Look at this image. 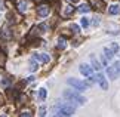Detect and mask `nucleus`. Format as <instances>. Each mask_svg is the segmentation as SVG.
Returning a JSON list of instances; mask_svg holds the SVG:
<instances>
[{"mask_svg":"<svg viewBox=\"0 0 120 117\" xmlns=\"http://www.w3.org/2000/svg\"><path fill=\"white\" fill-rule=\"evenodd\" d=\"M4 104V98H3V95H2V93H0V107H2Z\"/></svg>","mask_w":120,"mask_h":117,"instance_id":"cd10ccee","label":"nucleus"},{"mask_svg":"<svg viewBox=\"0 0 120 117\" xmlns=\"http://www.w3.org/2000/svg\"><path fill=\"white\" fill-rule=\"evenodd\" d=\"M34 2H36V3H40V2H41V0H34Z\"/></svg>","mask_w":120,"mask_h":117,"instance_id":"7c9ffc66","label":"nucleus"},{"mask_svg":"<svg viewBox=\"0 0 120 117\" xmlns=\"http://www.w3.org/2000/svg\"><path fill=\"white\" fill-rule=\"evenodd\" d=\"M108 13L110 15H119L120 13V6L119 4H111V6H108Z\"/></svg>","mask_w":120,"mask_h":117,"instance_id":"f8f14e48","label":"nucleus"},{"mask_svg":"<svg viewBox=\"0 0 120 117\" xmlns=\"http://www.w3.org/2000/svg\"><path fill=\"white\" fill-rule=\"evenodd\" d=\"M89 11H90V6H89V4H80V6H79V12L80 13H87Z\"/></svg>","mask_w":120,"mask_h":117,"instance_id":"f3484780","label":"nucleus"},{"mask_svg":"<svg viewBox=\"0 0 120 117\" xmlns=\"http://www.w3.org/2000/svg\"><path fill=\"white\" fill-rule=\"evenodd\" d=\"M70 2H77V0H70Z\"/></svg>","mask_w":120,"mask_h":117,"instance_id":"2f4dec72","label":"nucleus"},{"mask_svg":"<svg viewBox=\"0 0 120 117\" xmlns=\"http://www.w3.org/2000/svg\"><path fill=\"white\" fill-rule=\"evenodd\" d=\"M108 48L111 49V50H113L114 53H117V52H119V45H117V43H111V45L108 46Z\"/></svg>","mask_w":120,"mask_h":117,"instance_id":"aec40b11","label":"nucleus"},{"mask_svg":"<svg viewBox=\"0 0 120 117\" xmlns=\"http://www.w3.org/2000/svg\"><path fill=\"white\" fill-rule=\"evenodd\" d=\"M49 12H50V8H49V4H40V6H37V15L40 18H45V16H48L49 15Z\"/></svg>","mask_w":120,"mask_h":117,"instance_id":"39448f33","label":"nucleus"},{"mask_svg":"<svg viewBox=\"0 0 120 117\" xmlns=\"http://www.w3.org/2000/svg\"><path fill=\"white\" fill-rule=\"evenodd\" d=\"M19 117H33V113L28 110H25V111H22V113L19 114Z\"/></svg>","mask_w":120,"mask_h":117,"instance_id":"4be33fe9","label":"nucleus"},{"mask_svg":"<svg viewBox=\"0 0 120 117\" xmlns=\"http://www.w3.org/2000/svg\"><path fill=\"white\" fill-rule=\"evenodd\" d=\"M39 117H46V108H45V107H40V110H39Z\"/></svg>","mask_w":120,"mask_h":117,"instance_id":"b1692460","label":"nucleus"},{"mask_svg":"<svg viewBox=\"0 0 120 117\" xmlns=\"http://www.w3.org/2000/svg\"><path fill=\"white\" fill-rule=\"evenodd\" d=\"M107 74H108V77L111 79V80H116L117 76H119V71L114 67H107Z\"/></svg>","mask_w":120,"mask_h":117,"instance_id":"6e6552de","label":"nucleus"},{"mask_svg":"<svg viewBox=\"0 0 120 117\" xmlns=\"http://www.w3.org/2000/svg\"><path fill=\"white\" fill-rule=\"evenodd\" d=\"M62 95L65 96L68 101H73V102H76V104H79V105H83V104L86 102V98H85V96H82L79 92L73 91V89H65Z\"/></svg>","mask_w":120,"mask_h":117,"instance_id":"f257e3e1","label":"nucleus"},{"mask_svg":"<svg viewBox=\"0 0 120 117\" xmlns=\"http://www.w3.org/2000/svg\"><path fill=\"white\" fill-rule=\"evenodd\" d=\"M70 30H71V33H79L80 31V27L77 25V24H71L70 25Z\"/></svg>","mask_w":120,"mask_h":117,"instance_id":"6ab92c4d","label":"nucleus"},{"mask_svg":"<svg viewBox=\"0 0 120 117\" xmlns=\"http://www.w3.org/2000/svg\"><path fill=\"white\" fill-rule=\"evenodd\" d=\"M56 48H58V49H65V48H67V40L64 39V37H59V39H58Z\"/></svg>","mask_w":120,"mask_h":117,"instance_id":"4468645a","label":"nucleus"},{"mask_svg":"<svg viewBox=\"0 0 120 117\" xmlns=\"http://www.w3.org/2000/svg\"><path fill=\"white\" fill-rule=\"evenodd\" d=\"M18 11L21 13H24L27 11V2L25 0H21V2H18Z\"/></svg>","mask_w":120,"mask_h":117,"instance_id":"2eb2a0df","label":"nucleus"},{"mask_svg":"<svg viewBox=\"0 0 120 117\" xmlns=\"http://www.w3.org/2000/svg\"><path fill=\"white\" fill-rule=\"evenodd\" d=\"M73 13H74V8L71 6V4H64L62 9H61V16L62 18H68V16H71Z\"/></svg>","mask_w":120,"mask_h":117,"instance_id":"423d86ee","label":"nucleus"},{"mask_svg":"<svg viewBox=\"0 0 120 117\" xmlns=\"http://www.w3.org/2000/svg\"><path fill=\"white\" fill-rule=\"evenodd\" d=\"M34 59H37L40 61V62H49V57L46 53H34Z\"/></svg>","mask_w":120,"mask_h":117,"instance_id":"9b49d317","label":"nucleus"},{"mask_svg":"<svg viewBox=\"0 0 120 117\" xmlns=\"http://www.w3.org/2000/svg\"><path fill=\"white\" fill-rule=\"evenodd\" d=\"M4 62H6V55H4L3 52H0V67H3Z\"/></svg>","mask_w":120,"mask_h":117,"instance_id":"412c9836","label":"nucleus"},{"mask_svg":"<svg viewBox=\"0 0 120 117\" xmlns=\"http://www.w3.org/2000/svg\"><path fill=\"white\" fill-rule=\"evenodd\" d=\"M90 61H92V65H94V68L99 71V70H101V64L98 62V59H96V58L94 57V55H92V57H90Z\"/></svg>","mask_w":120,"mask_h":117,"instance_id":"dca6fc26","label":"nucleus"},{"mask_svg":"<svg viewBox=\"0 0 120 117\" xmlns=\"http://www.w3.org/2000/svg\"><path fill=\"white\" fill-rule=\"evenodd\" d=\"M2 39L3 40H11L12 39V30H9L8 27H4L2 30Z\"/></svg>","mask_w":120,"mask_h":117,"instance_id":"1a4fd4ad","label":"nucleus"},{"mask_svg":"<svg viewBox=\"0 0 120 117\" xmlns=\"http://www.w3.org/2000/svg\"><path fill=\"white\" fill-rule=\"evenodd\" d=\"M56 108L58 113H61L62 116H71L76 113V107L70 102H59V104H56Z\"/></svg>","mask_w":120,"mask_h":117,"instance_id":"7ed1b4c3","label":"nucleus"},{"mask_svg":"<svg viewBox=\"0 0 120 117\" xmlns=\"http://www.w3.org/2000/svg\"><path fill=\"white\" fill-rule=\"evenodd\" d=\"M80 73L83 74L85 77H92V73H94V70L89 64H80Z\"/></svg>","mask_w":120,"mask_h":117,"instance_id":"0eeeda50","label":"nucleus"},{"mask_svg":"<svg viewBox=\"0 0 120 117\" xmlns=\"http://www.w3.org/2000/svg\"><path fill=\"white\" fill-rule=\"evenodd\" d=\"M94 79H95V82L98 83V85L104 89V91H107L108 89V82L105 80V77H104V74H101V73H98L96 76H94Z\"/></svg>","mask_w":120,"mask_h":117,"instance_id":"20e7f679","label":"nucleus"},{"mask_svg":"<svg viewBox=\"0 0 120 117\" xmlns=\"http://www.w3.org/2000/svg\"><path fill=\"white\" fill-rule=\"evenodd\" d=\"M46 95H48V92H46V89H45V87L39 89V98H40L41 101H45V99H46Z\"/></svg>","mask_w":120,"mask_h":117,"instance_id":"a211bd4d","label":"nucleus"},{"mask_svg":"<svg viewBox=\"0 0 120 117\" xmlns=\"http://www.w3.org/2000/svg\"><path fill=\"white\" fill-rule=\"evenodd\" d=\"M92 24H94V25H98V24H99V18H94V21H92Z\"/></svg>","mask_w":120,"mask_h":117,"instance_id":"bb28decb","label":"nucleus"},{"mask_svg":"<svg viewBox=\"0 0 120 117\" xmlns=\"http://www.w3.org/2000/svg\"><path fill=\"white\" fill-rule=\"evenodd\" d=\"M80 24H82V27H85V28H86V27L89 25V19H87V18H82Z\"/></svg>","mask_w":120,"mask_h":117,"instance_id":"5701e85b","label":"nucleus"},{"mask_svg":"<svg viewBox=\"0 0 120 117\" xmlns=\"http://www.w3.org/2000/svg\"><path fill=\"white\" fill-rule=\"evenodd\" d=\"M90 6L94 9L101 11V9H104V2H102V0H90Z\"/></svg>","mask_w":120,"mask_h":117,"instance_id":"9d476101","label":"nucleus"},{"mask_svg":"<svg viewBox=\"0 0 120 117\" xmlns=\"http://www.w3.org/2000/svg\"><path fill=\"white\" fill-rule=\"evenodd\" d=\"M30 70H31V71H34V70H37V64H36L34 61H31V62H30Z\"/></svg>","mask_w":120,"mask_h":117,"instance_id":"393cba45","label":"nucleus"},{"mask_svg":"<svg viewBox=\"0 0 120 117\" xmlns=\"http://www.w3.org/2000/svg\"><path fill=\"white\" fill-rule=\"evenodd\" d=\"M67 83H68L70 86H73V89H76V92H83V91H86V89L90 86V83L83 82V80H79V79H74V77L67 79Z\"/></svg>","mask_w":120,"mask_h":117,"instance_id":"f03ea898","label":"nucleus"},{"mask_svg":"<svg viewBox=\"0 0 120 117\" xmlns=\"http://www.w3.org/2000/svg\"><path fill=\"white\" fill-rule=\"evenodd\" d=\"M113 67H114V68H116L117 71L120 73V61H116V62H114V65H113Z\"/></svg>","mask_w":120,"mask_h":117,"instance_id":"a878e982","label":"nucleus"},{"mask_svg":"<svg viewBox=\"0 0 120 117\" xmlns=\"http://www.w3.org/2000/svg\"><path fill=\"white\" fill-rule=\"evenodd\" d=\"M52 117H62V114H61V113H56V114H53Z\"/></svg>","mask_w":120,"mask_h":117,"instance_id":"c756f323","label":"nucleus"},{"mask_svg":"<svg viewBox=\"0 0 120 117\" xmlns=\"http://www.w3.org/2000/svg\"><path fill=\"white\" fill-rule=\"evenodd\" d=\"M0 117H8V116H0Z\"/></svg>","mask_w":120,"mask_h":117,"instance_id":"473e14b6","label":"nucleus"},{"mask_svg":"<svg viewBox=\"0 0 120 117\" xmlns=\"http://www.w3.org/2000/svg\"><path fill=\"white\" fill-rule=\"evenodd\" d=\"M2 85H3V86H9V80H6V79H4V80L2 82Z\"/></svg>","mask_w":120,"mask_h":117,"instance_id":"c85d7f7f","label":"nucleus"},{"mask_svg":"<svg viewBox=\"0 0 120 117\" xmlns=\"http://www.w3.org/2000/svg\"><path fill=\"white\" fill-rule=\"evenodd\" d=\"M104 57H105V59H107V61H111L114 58V52L110 48H104Z\"/></svg>","mask_w":120,"mask_h":117,"instance_id":"ddd939ff","label":"nucleus"}]
</instances>
